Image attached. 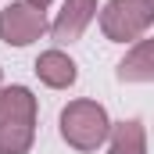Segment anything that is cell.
Segmentation results:
<instances>
[{"label": "cell", "instance_id": "obj_6", "mask_svg": "<svg viewBox=\"0 0 154 154\" xmlns=\"http://www.w3.org/2000/svg\"><path fill=\"white\" fill-rule=\"evenodd\" d=\"M111 154H143V129L140 122H122L115 129V140H111Z\"/></svg>", "mask_w": 154, "mask_h": 154}, {"label": "cell", "instance_id": "obj_5", "mask_svg": "<svg viewBox=\"0 0 154 154\" xmlns=\"http://www.w3.org/2000/svg\"><path fill=\"white\" fill-rule=\"evenodd\" d=\"M90 14H93V0H68L65 4V14L54 25V36L57 39H75L79 29L90 22Z\"/></svg>", "mask_w": 154, "mask_h": 154}, {"label": "cell", "instance_id": "obj_2", "mask_svg": "<svg viewBox=\"0 0 154 154\" xmlns=\"http://www.w3.org/2000/svg\"><path fill=\"white\" fill-rule=\"evenodd\" d=\"M43 29H47L43 11H39V7H29V4H11V7L0 14V36L7 39V43H14V47L32 43Z\"/></svg>", "mask_w": 154, "mask_h": 154}, {"label": "cell", "instance_id": "obj_7", "mask_svg": "<svg viewBox=\"0 0 154 154\" xmlns=\"http://www.w3.org/2000/svg\"><path fill=\"white\" fill-rule=\"evenodd\" d=\"M47 4H50V0H32V7H39V11H43Z\"/></svg>", "mask_w": 154, "mask_h": 154}, {"label": "cell", "instance_id": "obj_1", "mask_svg": "<svg viewBox=\"0 0 154 154\" xmlns=\"http://www.w3.org/2000/svg\"><path fill=\"white\" fill-rule=\"evenodd\" d=\"M61 133L65 140L79 147V151H93L104 136H108V115L100 104H90V100H79L72 108L61 111Z\"/></svg>", "mask_w": 154, "mask_h": 154}, {"label": "cell", "instance_id": "obj_4", "mask_svg": "<svg viewBox=\"0 0 154 154\" xmlns=\"http://www.w3.org/2000/svg\"><path fill=\"white\" fill-rule=\"evenodd\" d=\"M118 79H129V82H143L154 79V39L140 43L122 65H118Z\"/></svg>", "mask_w": 154, "mask_h": 154}, {"label": "cell", "instance_id": "obj_3", "mask_svg": "<svg viewBox=\"0 0 154 154\" xmlns=\"http://www.w3.org/2000/svg\"><path fill=\"white\" fill-rule=\"evenodd\" d=\"M36 75L43 79L47 86H54V90H65V86L75 82V61L65 57L61 50H50V54H43L36 61Z\"/></svg>", "mask_w": 154, "mask_h": 154}]
</instances>
